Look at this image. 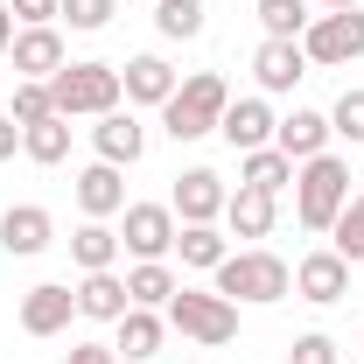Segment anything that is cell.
I'll list each match as a JSON object with an SVG mask.
<instances>
[{"label": "cell", "mask_w": 364, "mask_h": 364, "mask_svg": "<svg viewBox=\"0 0 364 364\" xmlns=\"http://www.w3.org/2000/svg\"><path fill=\"white\" fill-rule=\"evenodd\" d=\"M350 203V161L343 154H316V161H294V225L329 238V225L343 218Z\"/></svg>", "instance_id": "6da1fadb"}, {"label": "cell", "mask_w": 364, "mask_h": 364, "mask_svg": "<svg viewBox=\"0 0 364 364\" xmlns=\"http://www.w3.org/2000/svg\"><path fill=\"white\" fill-rule=\"evenodd\" d=\"M218 294H225V301L273 309V301H287V294H294V267H287L280 252H267V245L225 252V267H218Z\"/></svg>", "instance_id": "7a4b0ae2"}, {"label": "cell", "mask_w": 364, "mask_h": 364, "mask_svg": "<svg viewBox=\"0 0 364 364\" xmlns=\"http://www.w3.org/2000/svg\"><path fill=\"white\" fill-rule=\"evenodd\" d=\"M225 105H231V85L218 77V70H189L176 85V98L161 105V134L176 140H203V134H218V119H225Z\"/></svg>", "instance_id": "3957f363"}, {"label": "cell", "mask_w": 364, "mask_h": 364, "mask_svg": "<svg viewBox=\"0 0 364 364\" xmlns=\"http://www.w3.org/2000/svg\"><path fill=\"white\" fill-rule=\"evenodd\" d=\"M49 98L63 119H105V112H119L127 85H119V63H63L49 77Z\"/></svg>", "instance_id": "277c9868"}, {"label": "cell", "mask_w": 364, "mask_h": 364, "mask_svg": "<svg viewBox=\"0 0 364 364\" xmlns=\"http://www.w3.org/2000/svg\"><path fill=\"white\" fill-rule=\"evenodd\" d=\"M168 329H182L189 343H231L238 336V301H225L218 287H176L168 294Z\"/></svg>", "instance_id": "5b68a950"}, {"label": "cell", "mask_w": 364, "mask_h": 364, "mask_svg": "<svg viewBox=\"0 0 364 364\" xmlns=\"http://www.w3.org/2000/svg\"><path fill=\"white\" fill-rule=\"evenodd\" d=\"M301 56L322 63V70L358 63V56H364V14H358V7H343V14H316V21L301 28Z\"/></svg>", "instance_id": "8992f818"}, {"label": "cell", "mask_w": 364, "mask_h": 364, "mask_svg": "<svg viewBox=\"0 0 364 364\" xmlns=\"http://www.w3.org/2000/svg\"><path fill=\"white\" fill-rule=\"evenodd\" d=\"M176 210L168 203H127L119 210V252H134V259H168L176 252Z\"/></svg>", "instance_id": "52a82bcc"}, {"label": "cell", "mask_w": 364, "mask_h": 364, "mask_svg": "<svg viewBox=\"0 0 364 364\" xmlns=\"http://www.w3.org/2000/svg\"><path fill=\"white\" fill-rule=\"evenodd\" d=\"M231 203V189L218 168H182L176 176V196H168V210H176V225H218Z\"/></svg>", "instance_id": "ba28073f"}, {"label": "cell", "mask_w": 364, "mask_h": 364, "mask_svg": "<svg viewBox=\"0 0 364 364\" xmlns=\"http://www.w3.org/2000/svg\"><path fill=\"white\" fill-rule=\"evenodd\" d=\"M294 294L301 301H316V309H336L343 294H350V259L343 252H309V259H294Z\"/></svg>", "instance_id": "9c48e42d"}, {"label": "cell", "mask_w": 364, "mask_h": 364, "mask_svg": "<svg viewBox=\"0 0 364 364\" xmlns=\"http://www.w3.org/2000/svg\"><path fill=\"white\" fill-rule=\"evenodd\" d=\"M273 105H267V91H252V98H231L225 105V119H218V134H225L231 154H252V147H273Z\"/></svg>", "instance_id": "30bf717a"}, {"label": "cell", "mask_w": 364, "mask_h": 364, "mask_svg": "<svg viewBox=\"0 0 364 364\" xmlns=\"http://www.w3.org/2000/svg\"><path fill=\"white\" fill-rule=\"evenodd\" d=\"M70 316H77V287H63V280H43L21 294V336H63Z\"/></svg>", "instance_id": "8fae6325"}, {"label": "cell", "mask_w": 364, "mask_h": 364, "mask_svg": "<svg viewBox=\"0 0 364 364\" xmlns=\"http://www.w3.org/2000/svg\"><path fill=\"white\" fill-rule=\"evenodd\" d=\"M0 245L14 259H36V252L56 245V218H49L43 203H14V210H0Z\"/></svg>", "instance_id": "7c38bea8"}, {"label": "cell", "mask_w": 364, "mask_h": 364, "mask_svg": "<svg viewBox=\"0 0 364 364\" xmlns=\"http://www.w3.org/2000/svg\"><path fill=\"white\" fill-rule=\"evenodd\" d=\"M329 112H309V105H294L280 127H273V147L287 154V161H316V154H329Z\"/></svg>", "instance_id": "4fadbf2b"}, {"label": "cell", "mask_w": 364, "mask_h": 364, "mask_svg": "<svg viewBox=\"0 0 364 364\" xmlns=\"http://www.w3.org/2000/svg\"><path fill=\"white\" fill-rule=\"evenodd\" d=\"M252 77H259V91L267 98H280V91H294L301 77H309V56H301V43H259L252 49Z\"/></svg>", "instance_id": "5bb4252c"}, {"label": "cell", "mask_w": 364, "mask_h": 364, "mask_svg": "<svg viewBox=\"0 0 364 364\" xmlns=\"http://www.w3.org/2000/svg\"><path fill=\"white\" fill-rule=\"evenodd\" d=\"M91 147H98V161H112V168H134L140 154H147V127H140L134 112H105V119L91 127Z\"/></svg>", "instance_id": "9a60e30c"}, {"label": "cell", "mask_w": 364, "mask_h": 364, "mask_svg": "<svg viewBox=\"0 0 364 364\" xmlns=\"http://www.w3.org/2000/svg\"><path fill=\"white\" fill-rule=\"evenodd\" d=\"M70 56H63V36H56V21L49 28H14V77H56Z\"/></svg>", "instance_id": "2e32d148"}, {"label": "cell", "mask_w": 364, "mask_h": 364, "mask_svg": "<svg viewBox=\"0 0 364 364\" xmlns=\"http://www.w3.org/2000/svg\"><path fill=\"white\" fill-rule=\"evenodd\" d=\"M119 85H127V105H168L182 77L168 70V56H127Z\"/></svg>", "instance_id": "e0dca14e"}, {"label": "cell", "mask_w": 364, "mask_h": 364, "mask_svg": "<svg viewBox=\"0 0 364 364\" xmlns=\"http://www.w3.org/2000/svg\"><path fill=\"white\" fill-rule=\"evenodd\" d=\"M77 210L85 218H119L127 210V176L112 161H91L85 176H77Z\"/></svg>", "instance_id": "ac0fdd59"}, {"label": "cell", "mask_w": 364, "mask_h": 364, "mask_svg": "<svg viewBox=\"0 0 364 364\" xmlns=\"http://www.w3.org/2000/svg\"><path fill=\"white\" fill-rule=\"evenodd\" d=\"M119 336H112V350H119V364H147L154 350H161V336H168V322L154 316V309H127V316L112 322Z\"/></svg>", "instance_id": "d6986e66"}, {"label": "cell", "mask_w": 364, "mask_h": 364, "mask_svg": "<svg viewBox=\"0 0 364 364\" xmlns=\"http://www.w3.org/2000/svg\"><path fill=\"white\" fill-rule=\"evenodd\" d=\"M127 309H134V301H127V273H85V280H77V316H91V322H119L127 316Z\"/></svg>", "instance_id": "ffe728a7"}, {"label": "cell", "mask_w": 364, "mask_h": 364, "mask_svg": "<svg viewBox=\"0 0 364 364\" xmlns=\"http://www.w3.org/2000/svg\"><path fill=\"white\" fill-rule=\"evenodd\" d=\"M273 210H280V203H273L267 189H245V182H238L231 203H225V225H231V238H267V231H273Z\"/></svg>", "instance_id": "44dd1931"}, {"label": "cell", "mask_w": 364, "mask_h": 364, "mask_svg": "<svg viewBox=\"0 0 364 364\" xmlns=\"http://www.w3.org/2000/svg\"><path fill=\"white\" fill-rule=\"evenodd\" d=\"M182 280L168 259H134V273H127V301L134 309H168V294H176Z\"/></svg>", "instance_id": "7402d4cb"}, {"label": "cell", "mask_w": 364, "mask_h": 364, "mask_svg": "<svg viewBox=\"0 0 364 364\" xmlns=\"http://www.w3.org/2000/svg\"><path fill=\"white\" fill-rule=\"evenodd\" d=\"M70 259H77L85 273H105L112 259H119V231L105 225V218H85V225L70 231Z\"/></svg>", "instance_id": "603a6c76"}, {"label": "cell", "mask_w": 364, "mask_h": 364, "mask_svg": "<svg viewBox=\"0 0 364 364\" xmlns=\"http://www.w3.org/2000/svg\"><path fill=\"white\" fill-rule=\"evenodd\" d=\"M21 154H28L36 168H56V161L70 154V119L49 112V119H36V127H21Z\"/></svg>", "instance_id": "cb8c5ba5"}, {"label": "cell", "mask_w": 364, "mask_h": 364, "mask_svg": "<svg viewBox=\"0 0 364 364\" xmlns=\"http://www.w3.org/2000/svg\"><path fill=\"white\" fill-rule=\"evenodd\" d=\"M238 182H245V189H267V196H280V189L294 182V161H287L280 147H252V154H238Z\"/></svg>", "instance_id": "d4e9b609"}, {"label": "cell", "mask_w": 364, "mask_h": 364, "mask_svg": "<svg viewBox=\"0 0 364 364\" xmlns=\"http://www.w3.org/2000/svg\"><path fill=\"white\" fill-rule=\"evenodd\" d=\"M176 252H182V267H196V273H218L231 245H225V231H218V225H182V231H176Z\"/></svg>", "instance_id": "484cf974"}, {"label": "cell", "mask_w": 364, "mask_h": 364, "mask_svg": "<svg viewBox=\"0 0 364 364\" xmlns=\"http://www.w3.org/2000/svg\"><path fill=\"white\" fill-rule=\"evenodd\" d=\"M316 21V7L309 0H259V28H267L273 43H301V28Z\"/></svg>", "instance_id": "4316f807"}, {"label": "cell", "mask_w": 364, "mask_h": 364, "mask_svg": "<svg viewBox=\"0 0 364 364\" xmlns=\"http://www.w3.org/2000/svg\"><path fill=\"white\" fill-rule=\"evenodd\" d=\"M329 252H343L350 267H364V189H350V203H343V218L329 225Z\"/></svg>", "instance_id": "83f0119b"}, {"label": "cell", "mask_w": 364, "mask_h": 364, "mask_svg": "<svg viewBox=\"0 0 364 364\" xmlns=\"http://www.w3.org/2000/svg\"><path fill=\"white\" fill-rule=\"evenodd\" d=\"M203 0H154V28L168 36V43H189V36H203Z\"/></svg>", "instance_id": "f1b7e54d"}, {"label": "cell", "mask_w": 364, "mask_h": 364, "mask_svg": "<svg viewBox=\"0 0 364 364\" xmlns=\"http://www.w3.org/2000/svg\"><path fill=\"white\" fill-rule=\"evenodd\" d=\"M49 112H56L49 85H43V77H21V85H14V105H7V119H14V127H36V119H49Z\"/></svg>", "instance_id": "f546056e"}, {"label": "cell", "mask_w": 364, "mask_h": 364, "mask_svg": "<svg viewBox=\"0 0 364 364\" xmlns=\"http://www.w3.org/2000/svg\"><path fill=\"white\" fill-rule=\"evenodd\" d=\"M112 7H119V0H63V14H56V21H70L77 36H98V28L112 21Z\"/></svg>", "instance_id": "4dcf8cb0"}, {"label": "cell", "mask_w": 364, "mask_h": 364, "mask_svg": "<svg viewBox=\"0 0 364 364\" xmlns=\"http://www.w3.org/2000/svg\"><path fill=\"white\" fill-rule=\"evenodd\" d=\"M329 127H336V134L350 140V147H364V91H343V98H336Z\"/></svg>", "instance_id": "1f68e13d"}, {"label": "cell", "mask_w": 364, "mask_h": 364, "mask_svg": "<svg viewBox=\"0 0 364 364\" xmlns=\"http://www.w3.org/2000/svg\"><path fill=\"white\" fill-rule=\"evenodd\" d=\"M287 364H336V336H322V329H309V336H294V350H287Z\"/></svg>", "instance_id": "d6a6232c"}, {"label": "cell", "mask_w": 364, "mask_h": 364, "mask_svg": "<svg viewBox=\"0 0 364 364\" xmlns=\"http://www.w3.org/2000/svg\"><path fill=\"white\" fill-rule=\"evenodd\" d=\"M7 7H14V21H21V28H49V21L63 14V0H7Z\"/></svg>", "instance_id": "836d02e7"}, {"label": "cell", "mask_w": 364, "mask_h": 364, "mask_svg": "<svg viewBox=\"0 0 364 364\" xmlns=\"http://www.w3.org/2000/svg\"><path fill=\"white\" fill-rule=\"evenodd\" d=\"M63 364H119V350H112V343H70Z\"/></svg>", "instance_id": "e575fe53"}, {"label": "cell", "mask_w": 364, "mask_h": 364, "mask_svg": "<svg viewBox=\"0 0 364 364\" xmlns=\"http://www.w3.org/2000/svg\"><path fill=\"white\" fill-rule=\"evenodd\" d=\"M14 154H21V127L0 112V161H14Z\"/></svg>", "instance_id": "d590c367"}, {"label": "cell", "mask_w": 364, "mask_h": 364, "mask_svg": "<svg viewBox=\"0 0 364 364\" xmlns=\"http://www.w3.org/2000/svg\"><path fill=\"white\" fill-rule=\"evenodd\" d=\"M14 49V7H0V56Z\"/></svg>", "instance_id": "8d00e7d4"}, {"label": "cell", "mask_w": 364, "mask_h": 364, "mask_svg": "<svg viewBox=\"0 0 364 364\" xmlns=\"http://www.w3.org/2000/svg\"><path fill=\"white\" fill-rule=\"evenodd\" d=\"M322 14H343V7H358V0H316Z\"/></svg>", "instance_id": "74e56055"}, {"label": "cell", "mask_w": 364, "mask_h": 364, "mask_svg": "<svg viewBox=\"0 0 364 364\" xmlns=\"http://www.w3.org/2000/svg\"><path fill=\"white\" fill-rule=\"evenodd\" d=\"M358 358H364V336H358Z\"/></svg>", "instance_id": "f35d334b"}]
</instances>
